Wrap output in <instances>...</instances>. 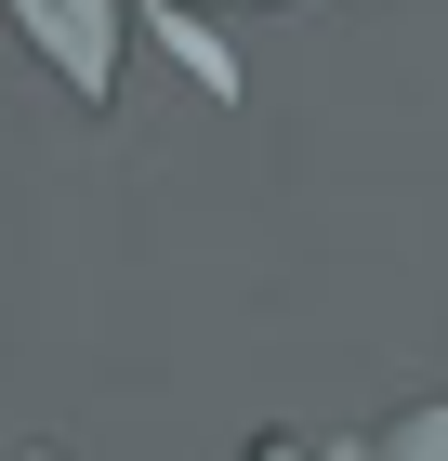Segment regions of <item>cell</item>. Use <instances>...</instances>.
Listing matches in <instances>:
<instances>
[{"label":"cell","instance_id":"obj_2","mask_svg":"<svg viewBox=\"0 0 448 461\" xmlns=\"http://www.w3.org/2000/svg\"><path fill=\"white\" fill-rule=\"evenodd\" d=\"M145 40H159V53H172V67L198 79L211 106H238V93H251V67H238V53H224V27H211L198 0H145Z\"/></svg>","mask_w":448,"mask_h":461},{"label":"cell","instance_id":"obj_3","mask_svg":"<svg viewBox=\"0 0 448 461\" xmlns=\"http://www.w3.org/2000/svg\"><path fill=\"white\" fill-rule=\"evenodd\" d=\"M27 461H53V448H27Z\"/></svg>","mask_w":448,"mask_h":461},{"label":"cell","instance_id":"obj_4","mask_svg":"<svg viewBox=\"0 0 448 461\" xmlns=\"http://www.w3.org/2000/svg\"><path fill=\"white\" fill-rule=\"evenodd\" d=\"M238 14H251V0H238Z\"/></svg>","mask_w":448,"mask_h":461},{"label":"cell","instance_id":"obj_1","mask_svg":"<svg viewBox=\"0 0 448 461\" xmlns=\"http://www.w3.org/2000/svg\"><path fill=\"white\" fill-rule=\"evenodd\" d=\"M14 27L40 40V67L67 79L79 106L119 93V0H14Z\"/></svg>","mask_w":448,"mask_h":461}]
</instances>
